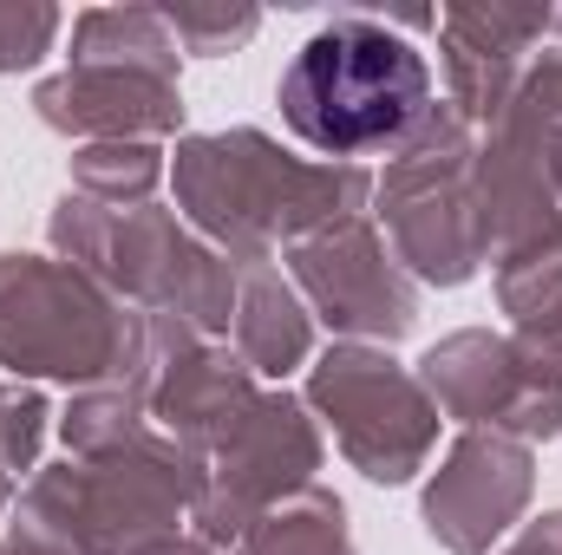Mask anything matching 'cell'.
<instances>
[{
	"mask_svg": "<svg viewBox=\"0 0 562 555\" xmlns=\"http://www.w3.org/2000/svg\"><path fill=\"white\" fill-rule=\"evenodd\" d=\"M367 170L353 163H301L262 132H216L177 150V203L190 223L229 249L236 269L269 262L276 242H307L367 203Z\"/></svg>",
	"mask_w": 562,
	"mask_h": 555,
	"instance_id": "obj_1",
	"label": "cell"
},
{
	"mask_svg": "<svg viewBox=\"0 0 562 555\" xmlns=\"http://www.w3.org/2000/svg\"><path fill=\"white\" fill-rule=\"evenodd\" d=\"M281 118L321 157L400 150L431 112V72L413 39L386 20L340 13L327 20L281 72Z\"/></svg>",
	"mask_w": 562,
	"mask_h": 555,
	"instance_id": "obj_2",
	"label": "cell"
},
{
	"mask_svg": "<svg viewBox=\"0 0 562 555\" xmlns=\"http://www.w3.org/2000/svg\"><path fill=\"white\" fill-rule=\"evenodd\" d=\"M203 457H190L177 438L150 431L92 451L79 464H53L26 484L20 523L66 543L72 555H157L177 543L183 503L203 497Z\"/></svg>",
	"mask_w": 562,
	"mask_h": 555,
	"instance_id": "obj_3",
	"label": "cell"
},
{
	"mask_svg": "<svg viewBox=\"0 0 562 555\" xmlns=\"http://www.w3.org/2000/svg\"><path fill=\"white\" fill-rule=\"evenodd\" d=\"M0 366L79 386H144L150 314L46 256H0Z\"/></svg>",
	"mask_w": 562,
	"mask_h": 555,
	"instance_id": "obj_4",
	"label": "cell"
},
{
	"mask_svg": "<svg viewBox=\"0 0 562 555\" xmlns=\"http://www.w3.org/2000/svg\"><path fill=\"white\" fill-rule=\"evenodd\" d=\"M53 242L79 262V275L132 294L150 320H177L203 340L236 320V262L190 242L170 209H105L92 196H66L53 209Z\"/></svg>",
	"mask_w": 562,
	"mask_h": 555,
	"instance_id": "obj_5",
	"label": "cell"
},
{
	"mask_svg": "<svg viewBox=\"0 0 562 555\" xmlns=\"http://www.w3.org/2000/svg\"><path fill=\"white\" fill-rule=\"evenodd\" d=\"M471 118L445 99L419 118V132L400 144L380 183V216L393 229L400 262L419 281L458 287L484 262V223H477V190H471Z\"/></svg>",
	"mask_w": 562,
	"mask_h": 555,
	"instance_id": "obj_6",
	"label": "cell"
},
{
	"mask_svg": "<svg viewBox=\"0 0 562 555\" xmlns=\"http://www.w3.org/2000/svg\"><path fill=\"white\" fill-rule=\"evenodd\" d=\"M314 412H327L334 444L373 477V484H406L438 444V406L413 373H400L373 347H334L321 353L307 380Z\"/></svg>",
	"mask_w": 562,
	"mask_h": 555,
	"instance_id": "obj_7",
	"label": "cell"
},
{
	"mask_svg": "<svg viewBox=\"0 0 562 555\" xmlns=\"http://www.w3.org/2000/svg\"><path fill=\"white\" fill-rule=\"evenodd\" d=\"M314 464H321L314 418L301 412L288 393L256 399V412L236 424V438L203 471V497H196L203 543H243L249 523H262L276 503H288L294 490H307Z\"/></svg>",
	"mask_w": 562,
	"mask_h": 555,
	"instance_id": "obj_8",
	"label": "cell"
},
{
	"mask_svg": "<svg viewBox=\"0 0 562 555\" xmlns=\"http://www.w3.org/2000/svg\"><path fill=\"white\" fill-rule=\"evenodd\" d=\"M419 386L431 406L464 424H491L504 438H557L562 431V380L543 373L517 340L497 333H451L425 353Z\"/></svg>",
	"mask_w": 562,
	"mask_h": 555,
	"instance_id": "obj_9",
	"label": "cell"
},
{
	"mask_svg": "<svg viewBox=\"0 0 562 555\" xmlns=\"http://www.w3.org/2000/svg\"><path fill=\"white\" fill-rule=\"evenodd\" d=\"M256 373L243 366V353L177 327V320H150V373H144V406L164 424V438H177L190 457H216L236 424L256 412Z\"/></svg>",
	"mask_w": 562,
	"mask_h": 555,
	"instance_id": "obj_10",
	"label": "cell"
},
{
	"mask_svg": "<svg viewBox=\"0 0 562 555\" xmlns=\"http://www.w3.org/2000/svg\"><path fill=\"white\" fill-rule=\"evenodd\" d=\"M288 269L301 281V294L314 301V314L353 340H400L419 320V294L400 275V256H386V242L360 216L294 242Z\"/></svg>",
	"mask_w": 562,
	"mask_h": 555,
	"instance_id": "obj_11",
	"label": "cell"
},
{
	"mask_svg": "<svg viewBox=\"0 0 562 555\" xmlns=\"http://www.w3.org/2000/svg\"><path fill=\"white\" fill-rule=\"evenodd\" d=\"M530 503V444L504 431H464L425 490V530L451 555H484Z\"/></svg>",
	"mask_w": 562,
	"mask_h": 555,
	"instance_id": "obj_12",
	"label": "cell"
},
{
	"mask_svg": "<svg viewBox=\"0 0 562 555\" xmlns=\"http://www.w3.org/2000/svg\"><path fill=\"white\" fill-rule=\"evenodd\" d=\"M33 112L66 138L144 144L177 132L183 99H177V72L157 66H66L33 92Z\"/></svg>",
	"mask_w": 562,
	"mask_h": 555,
	"instance_id": "obj_13",
	"label": "cell"
},
{
	"mask_svg": "<svg viewBox=\"0 0 562 555\" xmlns=\"http://www.w3.org/2000/svg\"><path fill=\"white\" fill-rule=\"evenodd\" d=\"M550 7H451L438 13L445 33V79L451 105L471 125H497L517 79L537 59V39H550Z\"/></svg>",
	"mask_w": 562,
	"mask_h": 555,
	"instance_id": "obj_14",
	"label": "cell"
},
{
	"mask_svg": "<svg viewBox=\"0 0 562 555\" xmlns=\"http://www.w3.org/2000/svg\"><path fill=\"white\" fill-rule=\"evenodd\" d=\"M236 347H243V366L249 373H294L314 347V327H307V307L269 262H249L236 269Z\"/></svg>",
	"mask_w": 562,
	"mask_h": 555,
	"instance_id": "obj_15",
	"label": "cell"
},
{
	"mask_svg": "<svg viewBox=\"0 0 562 555\" xmlns=\"http://www.w3.org/2000/svg\"><path fill=\"white\" fill-rule=\"evenodd\" d=\"M72 66H157L177 72V33L157 7H92L72 20Z\"/></svg>",
	"mask_w": 562,
	"mask_h": 555,
	"instance_id": "obj_16",
	"label": "cell"
},
{
	"mask_svg": "<svg viewBox=\"0 0 562 555\" xmlns=\"http://www.w3.org/2000/svg\"><path fill=\"white\" fill-rule=\"evenodd\" d=\"M243 555H353L347 543V510L327 490H294L262 523H249Z\"/></svg>",
	"mask_w": 562,
	"mask_h": 555,
	"instance_id": "obj_17",
	"label": "cell"
},
{
	"mask_svg": "<svg viewBox=\"0 0 562 555\" xmlns=\"http://www.w3.org/2000/svg\"><path fill=\"white\" fill-rule=\"evenodd\" d=\"M164 177V157L150 144H86L72 157V183L79 196L105 203V209H144L150 190Z\"/></svg>",
	"mask_w": 562,
	"mask_h": 555,
	"instance_id": "obj_18",
	"label": "cell"
},
{
	"mask_svg": "<svg viewBox=\"0 0 562 555\" xmlns=\"http://www.w3.org/2000/svg\"><path fill=\"white\" fill-rule=\"evenodd\" d=\"M164 26L177 33L183 53H229V46L256 39L262 13L256 7H164Z\"/></svg>",
	"mask_w": 562,
	"mask_h": 555,
	"instance_id": "obj_19",
	"label": "cell"
},
{
	"mask_svg": "<svg viewBox=\"0 0 562 555\" xmlns=\"http://www.w3.org/2000/svg\"><path fill=\"white\" fill-rule=\"evenodd\" d=\"M59 33V13L53 7H0V72H26L46 59Z\"/></svg>",
	"mask_w": 562,
	"mask_h": 555,
	"instance_id": "obj_20",
	"label": "cell"
},
{
	"mask_svg": "<svg viewBox=\"0 0 562 555\" xmlns=\"http://www.w3.org/2000/svg\"><path fill=\"white\" fill-rule=\"evenodd\" d=\"M46 431V399L40 393H0V471H33Z\"/></svg>",
	"mask_w": 562,
	"mask_h": 555,
	"instance_id": "obj_21",
	"label": "cell"
},
{
	"mask_svg": "<svg viewBox=\"0 0 562 555\" xmlns=\"http://www.w3.org/2000/svg\"><path fill=\"white\" fill-rule=\"evenodd\" d=\"M510 555H562V510L557 517H543V523H530L524 543H517Z\"/></svg>",
	"mask_w": 562,
	"mask_h": 555,
	"instance_id": "obj_22",
	"label": "cell"
},
{
	"mask_svg": "<svg viewBox=\"0 0 562 555\" xmlns=\"http://www.w3.org/2000/svg\"><path fill=\"white\" fill-rule=\"evenodd\" d=\"M0 555H72L66 550V543H53V536H40V530H26V523H20V530H13V543H7V550Z\"/></svg>",
	"mask_w": 562,
	"mask_h": 555,
	"instance_id": "obj_23",
	"label": "cell"
},
{
	"mask_svg": "<svg viewBox=\"0 0 562 555\" xmlns=\"http://www.w3.org/2000/svg\"><path fill=\"white\" fill-rule=\"evenodd\" d=\"M157 555H216V550H210V543H164Z\"/></svg>",
	"mask_w": 562,
	"mask_h": 555,
	"instance_id": "obj_24",
	"label": "cell"
},
{
	"mask_svg": "<svg viewBox=\"0 0 562 555\" xmlns=\"http://www.w3.org/2000/svg\"><path fill=\"white\" fill-rule=\"evenodd\" d=\"M550 177H557V203H562V138H550Z\"/></svg>",
	"mask_w": 562,
	"mask_h": 555,
	"instance_id": "obj_25",
	"label": "cell"
},
{
	"mask_svg": "<svg viewBox=\"0 0 562 555\" xmlns=\"http://www.w3.org/2000/svg\"><path fill=\"white\" fill-rule=\"evenodd\" d=\"M0 510H7V471H0Z\"/></svg>",
	"mask_w": 562,
	"mask_h": 555,
	"instance_id": "obj_26",
	"label": "cell"
}]
</instances>
